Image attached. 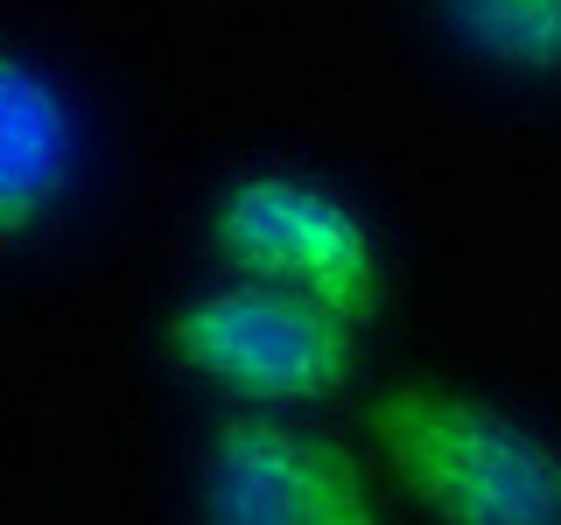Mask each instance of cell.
Segmentation results:
<instances>
[{"instance_id": "1", "label": "cell", "mask_w": 561, "mask_h": 525, "mask_svg": "<svg viewBox=\"0 0 561 525\" xmlns=\"http://www.w3.org/2000/svg\"><path fill=\"white\" fill-rule=\"evenodd\" d=\"M365 428L435 525H561V442L499 399L400 378L373 399Z\"/></svg>"}, {"instance_id": "4", "label": "cell", "mask_w": 561, "mask_h": 525, "mask_svg": "<svg viewBox=\"0 0 561 525\" xmlns=\"http://www.w3.org/2000/svg\"><path fill=\"white\" fill-rule=\"evenodd\" d=\"M204 525H379L365 463L302 413L239 407L197 455Z\"/></svg>"}, {"instance_id": "6", "label": "cell", "mask_w": 561, "mask_h": 525, "mask_svg": "<svg viewBox=\"0 0 561 525\" xmlns=\"http://www.w3.org/2000/svg\"><path fill=\"white\" fill-rule=\"evenodd\" d=\"M456 49L513 78H561V0H428Z\"/></svg>"}, {"instance_id": "2", "label": "cell", "mask_w": 561, "mask_h": 525, "mask_svg": "<svg viewBox=\"0 0 561 525\" xmlns=\"http://www.w3.org/2000/svg\"><path fill=\"white\" fill-rule=\"evenodd\" d=\"M210 253L225 259V280L295 294L351 329H365L386 308V245L365 224V210L302 168H239L210 203Z\"/></svg>"}, {"instance_id": "5", "label": "cell", "mask_w": 561, "mask_h": 525, "mask_svg": "<svg viewBox=\"0 0 561 525\" xmlns=\"http://www.w3.org/2000/svg\"><path fill=\"white\" fill-rule=\"evenodd\" d=\"M70 175H78V119L64 84L0 43V245L43 232L70 197Z\"/></svg>"}, {"instance_id": "3", "label": "cell", "mask_w": 561, "mask_h": 525, "mask_svg": "<svg viewBox=\"0 0 561 525\" xmlns=\"http://www.w3.org/2000/svg\"><path fill=\"white\" fill-rule=\"evenodd\" d=\"M162 343L190 378L260 413L323 407L358 372V329L344 315L253 280H210L183 294L162 323Z\"/></svg>"}]
</instances>
